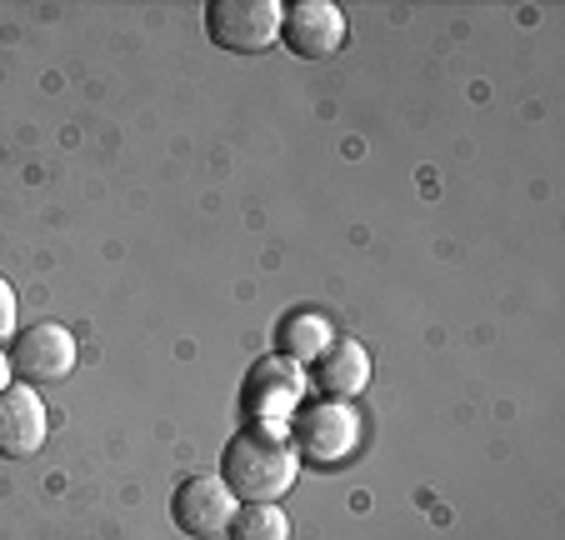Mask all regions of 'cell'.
I'll use <instances>...</instances> for the list:
<instances>
[{
    "mask_svg": "<svg viewBox=\"0 0 565 540\" xmlns=\"http://www.w3.org/2000/svg\"><path fill=\"white\" fill-rule=\"evenodd\" d=\"M300 476V456L286 431L276 425H246L231 435L221 456V480L235 490V500H280Z\"/></svg>",
    "mask_w": 565,
    "mask_h": 540,
    "instance_id": "obj_1",
    "label": "cell"
},
{
    "mask_svg": "<svg viewBox=\"0 0 565 540\" xmlns=\"http://www.w3.org/2000/svg\"><path fill=\"white\" fill-rule=\"evenodd\" d=\"M280 0H211L205 6V35L231 55H260L280 41Z\"/></svg>",
    "mask_w": 565,
    "mask_h": 540,
    "instance_id": "obj_2",
    "label": "cell"
},
{
    "mask_svg": "<svg viewBox=\"0 0 565 540\" xmlns=\"http://www.w3.org/2000/svg\"><path fill=\"white\" fill-rule=\"evenodd\" d=\"M355 441H361V421H355V411L345 401H316L306 411H296L290 445L310 466H345Z\"/></svg>",
    "mask_w": 565,
    "mask_h": 540,
    "instance_id": "obj_3",
    "label": "cell"
},
{
    "mask_svg": "<svg viewBox=\"0 0 565 540\" xmlns=\"http://www.w3.org/2000/svg\"><path fill=\"white\" fill-rule=\"evenodd\" d=\"M75 360H81V346H75V336L65 326H55V320H41V326H31L25 336L11 340V375L21 385H55L65 381V375L75 371Z\"/></svg>",
    "mask_w": 565,
    "mask_h": 540,
    "instance_id": "obj_4",
    "label": "cell"
},
{
    "mask_svg": "<svg viewBox=\"0 0 565 540\" xmlns=\"http://www.w3.org/2000/svg\"><path fill=\"white\" fill-rule=\"evenodd\" d=\"M280 41L300 61H331L345 45V11L331 0H296L280 15Z\"/></svg>",
    "mask_w": 565,
    "mask_h": 540,
    "instance_id": "obj_5",
    "label": "cell"
},
{
    "mask_svg": "<svg viewBox=\"0 0 565 540\" xmlns=\"http://www.w3.org/2000/svg\"><path fill=\"white\" fill-rule=\"evenodd\" d=\"M235 490L225 486L221 476H191V480H181L175 486V500H171V516H175V526L185 530V536H195V540H215V536H225L231 530V520H235Z\"/></svg>",
    "mask_w": 565,
    "mask_h": 540,
    "instance_id": "obj_6",
    "label": "cell"
},
{
    "mask_svg": "<svg viewBox=\"0 0 565 540\" xmlns=\"http://www.w3.org/2000/svg\"><path fill=\"white\" fill-rule=\"evenodd\" d=\"M45 401L31 391V385H11L0 391V456L6 460H31L45 445Z\"/></svg>",
    "mask_w": 565,
    "mask_h": 540,
    "instance_id": "obj_7",
    "label": "cell"
},
{
    "mask_svg": "<svg viewBox=\"0 0 565 540\" xmlns=\"http://www.w3.org/2000/svg\"><path fill=\"white\" fill-rule=\"evenodd\" d=\"M310 381H316L320 401H351L355 391L371 385V356H365L361 340H331V346L316 356Z\"/></svg>",
    "mask_w": 565,
    "mask_h": 540,
    "instance_id": "obj_8",
    "label": "cell"
},
{
    "mask_svg": "<svg viewBox=\"0 0 565 540\" xmlns=\"http://www.w3.org/2000/svg\"><path fill=\"white\" fill-rule=\"evenodd\" d=\"M300 385H306V375H300L296 360H286V356L260 360L256 371H250V381H246V405L256 411V425H276V415L286 411V405H296Z\"/></svg>",
    "mask_w": 565,
    "mask_h": 540,
    "instance_id": "obj_9",
    "label": "cell"
},
{
    "mask_svg": "<svg viewBox=\"0 0 565 540\" xmlns=\"http://www.w3.org/2000/svg\"><path fill=\"white\" fill-rule=\"evenodd\" d=\"M335 340V330H331V320L326 316H316V310H290L286 320H280V330H276V346H280V356L286 360H316L320 350Z\"/></svg>",
    "mask_w": 565,
    "mask_h": 540,
    "instance_id": "obj_10",
    "label": "cell"
},
{
    "mask_svg": "<svg viewBox=\"0 0 565 540\" xmlns=\"http://www.w3.org/2000/svg\"><path fill=\"white\" fill-rule=\"evenodd\" d=\"M231 540H290V520L276 500H246L231 520Z\"/></svg>",
    "mask_w": 565,
    "mask_h": 540,
    "instance_id": "obj_11",
    "label": "cell"
},
{
    "mask_svg": "<svg viewBox=\"0 0 565 540\" xmlns=\"http://www.w3.org/2000/svg\"><path fill=\"white\" fill-rule=\"evenodd\" d=\"M0 340H15V290L0 276Z\"/></svg>",
    "mask_w": 565,
    "mask_h": 540,
    "instance_id": "obj_12",
    "label": "cell"
},
{
    "mask_svg": "<svg viewBox=\"0 0 565 540\" xmlns=\"http://www.w3.org/2000/svg\"><path fill=\"white\" fill-rule=\"evenodd\" d=\"M11 381H15V375H11V356L0 350V391H11Z\"/></svg>",
    "mask_w": 565,
    "mask_h": 540,
    "instance_id": "obj_13",
    "label": "cell"
}]
</instances>
